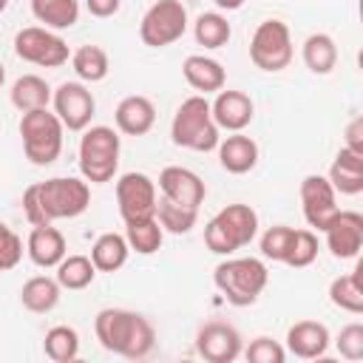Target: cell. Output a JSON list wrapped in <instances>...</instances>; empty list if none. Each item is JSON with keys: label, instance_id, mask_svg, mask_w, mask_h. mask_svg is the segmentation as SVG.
<instances>
[{"label": "cell", "instance_id": "obj_1", "mask_svg": "<svg viewBox=\"0 0 363 363\" xmlns=\"http://www.w3.org/2000/svg\"><path fill=\"white\" fill-rule=\"evenodd\" d=\"M91 204V187L85 179L54 176L23 190V213L31 227L54 224L60 218H77Z\"/></svg>", "mask_w": 363, "mask_h": 363}, {"label": "cell", "instance_id": "obj_2", "mask_svg": "<svg viewBox=\"0 0 363 363\" xmlns=\"http://www.w3.org/2000/svg\"><path fill=\"white\" fill-rule=\"evenodd\" d=\"M94 332L105 352H113L128 360H142L156 346L153 323L145 315L119 306L99 309L94 318Z\"/></svg>", "mask_w": 363, "mask_h": 363}, {"label": "cell", "instance_id": "obj_3", "mask_svg": "<svg viewBox=\"0 0 363 363\" xmlns=\"http://www.w3.org/2000/svg\"><path fill=\"white\" fill-rule=\"evenodd\" d=\"M170 139L173 145L196 150V153H207L218 147V139H221L218 125L213 122L210 102L204 94H193L176 108L173 122H170Z\"/></svg>", "mask_w": 363, "mask_h": 363}, {"label": "cell", "instance_id": "obj_4", "mask_svg": "<svg viewBox=\"0 0 363 363\" xmlns=\"http://www.w3.org/2000/svg\"><path fill=\"white\" fill-rule=\"evenodd\" d=\"M258 235V213L250 204H227L204 224V244L216 255H233Z\"/></svg>", "mask_w": 363, "mask_h": 363}, {"label": "cell", "instance_id": "obj_5", "mask_svg": "<svg viewBox=\"0 0 363 363\" xmlns=\"http://www.w3.org/2000/svg\"><path fill=\"white\" fill-rule=\"evenodd\" d=\"M213 284L233 306H250L269 284V269L261 258H227L213 269Z\"/></svg>", "mask_w": 363, "mask_h": 363}, {"label": "cell", "instance_id": "obj_6", "mask_svg": "<svg viewBox=\"0 0 363 363\" xmlns=\"http://www.w3.org/2000/svg\"><path fill=\"white\" fill-rule=\"evenodd\" d=\"M119 133L108 125H88L79 139V173L91 184L113 182L119 170Z\"/></svg>", "mask_w": 363, "mask_h": 363}, {"label": "cell", "instance_id": "obj_7", "mask_svg": "<svg viewBox=\"0 0 363 363\" xmlns=\"http://www.w3.org/2000/svg\"><path fill=\"white\" fill-rule=\"evenodd\" d=\"M62 133H65L62 122L48 108L26 111L20 116L23 153L37 167H48V164H54L60 159V153H62Z\"/></svg>", "mask_w": 363, "mask_h": 363}, {"label": "cell", "instance_id": "obj_8", "mask_svg": "<svg viewBox=\"0 0 363 363\" xmlns=\"http://www.w3.org/2000/svg\"><path fill=\"white\" fill-rule=\"evenodd\" d=\"M250 60L255 68L267 71V74H278L292 62V37H289V26L284 20H264L258 23V28L252 31L250 40Z\"/></svg>", "mask_w": 363, "mask_h": 363}, {"label": "cell", "instance_id": "obj_9", "mask_svg": "<svg viewBox=\"0 0 363 363\" xmlns=\"http://www.w3.org/2000/svg\"><path fill=\"white\" fill-rule=\"evenodd\" d=\"M14 54L23 60V62H31V65H40V68H60L71 60V48L68 43L45 28V26H26L14 34Z\"/></svg>", "mask_w": 363, "mask_h": 363}, {"label": "cell", "instance_id": "obj_10", "mask_svg": "<svg viewBox=\"0 0 363 363\" xmlns=\"http://www.w3.org/2000/svg\"><path fill=\"white\" fill-rule=\"evenodd\" d=\"M187 23L190 20L182 0H156L139 23V37L150 48H164L184 37Z\"/></svg>", "mask_w": 363, "mask_h": 363}, {"label": "cell", "instance_id": "obj_11", "mask_svg": "<svg viewBox=\"0 0 363 363\" xmlns=\"http://www.w3.org/2000/svg\"><path fill=\"white\" fill-rule=\"evenodd\" d=\"M51 105L65 130H85L96 113V99L85 82H62L51 94Z\"/></svg>", "mask_w": 363, "mask_h": 363}, {"label": "cell", "instance_id": "obj_12", "mask_svg": "<svg viewBox=\"0 0 363 363\" xmlns=\"http://www.w3.org/2000/svg\"><path fill=\"white\" fill-rule=\"evenodd\" d=\"M156 182L147 173L130 170L122 173L116 179V204H119V216L122 221H133V218H147L156 213Z\"/></svg>", "mask_w": 363, "mask_h": 363}, {"label": "cell", "instance_id": "obj_13", "mask_svg": "<svg viewBox=\"0 0 363 363\" xmlns=\"http://www.w3.org/2000/svg\"><path fill=\"white\" fill-rule=\"evenodd\" d=\"M301 204H303V218L312 230L323 233L326 224L335 218V213L340 210L337 207V193L335 187L329 184L326 176L320 173H309L303 176L301 182Z\"/></svg>", "mask_w": 363, "mask_h": 363}, {"label": "cell", "instance_id": "obj_14", "mask_svg": "<svg viewBox=\"0 0 363 363\" xmlns=\"http://www.w3.org/2000/svg\"><path fill=\"white\" fill-rule=\"evenodd\" d=\"M244 349L241 332L233 323L210 320L196 332V352L210 363H233Z\"/></svg>", "mask_w": 363, "mask_h": 363}, {"label": "cell", "instance_id": "obj_15", "mask_svg": "<svg viewBox=\"0 0 363 363\" xmlns=\"http://www.w3.org/2000/svg\"><path fill=\"white\" fill-rule=\"evenodd\" d=\"M323 235H326V247L335 258H340V261L357 258V252L363 247V216L354 210H337L335 218L326 224Z\"/></svg>", "mask_w": 363, "mask_h": 363}, {"label": "cell", "instance_id": "obj_16", "mask_svg": "<svg viewBox=\"0 0 363 363\" xmlns=\"http://www.w3.org/2000/svg\"><path fill=\"white\" fill-rule=\"evenodd\" d=\"M159 190H162L164 199H170L176 204H184V207H193V210H199L204 196H207V187H204L201 176L193 173L190 167H182V164H167L159 173Z\"/></svg>", "mask_w": 363, "mask_h": 363}, {"label": "cell", "instance_id": "obj_17", "mask_svg": "<svg viewBox=\"0 0 363 363\" xmlns=\"http://www.w3.org/2000/svg\"><path fill=\"white\" fill-rule=\"evenodd\" d=\"M210 113H213V122L218 125V130H244L252 116H255V105L252 99L244 94V91H233V88H221L216 91V99L210 102Z\"/></svg>", "mask_w": 363, "mask_h": 363}, {"label": "cell", "instance_id": "obj_18", "mask_svg": "<svg viewBox=\"0 0 363 363\" xmlns=\"http://www.w3.org/2000/svg\"><path fill=\"white\" fill-rule=\"evenodd\" d=\"M329 329L318 320H298L286 329V352L301 360H318L329 349Z\"/></svg>", "mask_w": 363, "mask_h": 363}, {"label": "cell", "instance_id": "obj_19", "mask_svg": "<svg viewBox=\"0 0 363 363\" xmlns=\"http://www.w3.org/2000/svg\"><path fill=\"white\" fill-rule=\"evenodd\" d=\"M26 252H28L31 264H37L43 269H54L68 255V244H65V235L54 224H40L28 233Z\"/></svg>", "mask_w": 363, "mask_h": 363}, {"label": "cell", "instance_id": "obj_20", "mask_svg": "<svg viewBox=\"0 0 363 363\" xmlns=\"http://www.w3.org/2000/svg\"><path fill=\"white\" fill-rule=\"evenodd\" d=\"M113 122H116V130L125 136H145L156 122V108L147 96L130 94L116 105Z\"/></svg>", "mask_w": 363, "mask_h": 363}, {"label": "cell", "instance_id": "obj_21", "mask_svg": "<svg viewBox=\"0 0 363 363\" xmlns=\"http://www.w3.org/2000/svg\"><path fill=\"white\" fill-rule=\"evenodd\" d=\"M182 74H184L187 85L196 88V91L204 94V96L221 91V88L227 85V71H224V65H221L218 60H213V57H204V54H190V57H184Z\"/></svg>", "mask_w": 363, "mask_h": 363}, {"label": "cell", "instance_id": "obj_22", "mask_svg": "<svg viewBox=\"0 0 363 363\" xmlns=\"http://www.w3.org/2000/svg\"><path fill=\"white\" fill-rule=\"evenodd\" d=\"M216 150H218V162L227 173L241 176V173H250L258 164V145H255V139L244 136L241 130L230 133L227 139H218Z\"/></svg>", "mask_w": 363, "mask_h": 363}, {"label": "cell", "instance_id": "obj_23", "mask_svg": "<svg viewBox=\"0 0 363 363\" xmlns=\"http://www.w3.org/2000/svg\"><path fill=\"white\" fill-rule=\"evenodd\" d=\"M329 184L335 187V193L343 196H357L363 193V153H354L349 147H340L332 167H329Z\"/></svg>", "mask_w": 363, "mask_h": 363}, {"label": "cell", "instance_id": "obj_24", "mask_svg": "<svg viewBox=\"0 0 363 363\" xmlns=\"http://www.w3.org/2000/svg\"><path fill=\"white\" fill-rule=\"evenodd\" d=\"M60 295H62V286L57 284V278H48V275H34L23 284L20 289V303L34 312V315H45L51 312L57 303H60Z\"/></svg>", "mask_w": 363, "mask_h": 363}, {"label": "cell", "instance_id": "obj_25", "mask_svg": "<svg viewBox=\"0 0 363 363\" xmlns=\"http://www.w3.org/2000/svg\"><path fill=\"white\" fill-rule=\"evenodd\" d=\"M51 94H54L51 85H48L43 77H37V74H23V77H17L14 85H11V91H9L11 105H14L20 113L37 111V108H48Z\"/></svg>", "mask_w": 363, "mask_h": 363}, {"label": "cell", "instance_id": "obj_26", "mask_svg": "<svg viewBox=\"0 0 363 363\" xmlns=\"http://www.w3.org/2000/svg\"><path fill=\"white\" fill-rule=\"evenodd\" d=\"M130 247L125 241V235L119 233H102L94 244H91V261L96 267V272H116L128 264Z\"/></svg>", "mask_w": 363, "mask_h": 363}, {"label": "cell", "instance_id": "obj_27", "mask_svg": "<svg viewBox=\"0 0 363 363\" xmlns=\"http://www.w3.org/2000/svg\"><path fill=\"white\" fill-rule=\"evenodd\" d=\"M31 14L51 31H65L79 20L77 0H31Z\"/></svg>", "mask_w": 363, "mask_h": 363}, {"label": "cell", "instance_id": "obj_28", "mask_svg": "<svg viewBox=\"0 0 363 363\" xmlns=\"http://www.w3.org/2000/svg\"><path fill=\"white\" fill-rule=\"evenodd\" d=\"M125 241H128L130 252L153 255V252H159V247L164 241V230L156 221V216L133 218V221H125Z\"/></svg>", "mask_w": 363, "mask_h": 363}, {"label": "cell", "instance_id": "obj_29", "mask_svg": "<svg viewBox=\"0 0 363 363\" xmlns=\"http://www.w3.org/2000/svg\"><path fill=\"white\" fill-rule=\"evenodd\" d=\"M301 54H303L306 68H309L312 74H320V77H323V74H332V68L337 65V43H335L329 34H323V31L309 34V37L303 40Z\"/></svg>", "mask_w": 363, "mask_h": 363}, {"label": "cell", "instance_id": "obj_30", "mask_svg": "<svg viewBox=\"0 0 363 363\" xmlns=\"http://www.w3.org/2000/svg\"><path fill=\"white\" fill-rule=\"evenodd\" d=\"M71 68H74V74L79 77V82H102L105 77H108V71H111V62H108V54H105V48H99V45H79L74 54H71Z\"/></svg>", "mask_w": 363, "mask_h": 363}, {"label": "cell", "instance_id": "obj_31", "mask_svg": "<svg viewBox=\"0 0 363 363\" xmlns=\"http://www.w3.org/2000/svg\"><path fill=\"white\" fill-rule=\"evenodd\" d=\"M360 264L346 272V275H337L332 284H329V301L343 309V312H352V315H360L363 312V286H360Z\"/></svg>", "mask_w": 363, "mask_h": 363}, {"label": "cell", "instance_id": "obj_32", "mask_svg": "<svg viewBox=\"0 0 363 363\" xmlns=\"http://www.w3.org/2000/svg\"><path fill=\"white\" fill-rule=\"evenodd\" d=\"M153 216L162 224V230L164 233H173V235H187L196 227V221H199V210L184 207V204H176V201H170L164 196L156 199V213Z\"/></svg>", "mask_w": 363, "mask_h": 363}, {"label": "cell", "instance_id": "obj_33", "mask_svg": "<svg viewBox=\"0 0 363 363\" xmlns=\"http://www.w3.org/2000/svg\"><path fill=\"white\" fill-rule=\"evenodd\" d=\"M54 269H57V275H54L57 284L62 289H74V292L91 286L96 278V267H94L91 255H65Z\"/></svg>", "mask_w": 363, "mask_h": 363}, {"label": "cell", "instance_id": "obj_34", "mask_svg": "<svg viewBox=\"0 0 363 363\" xmlns=\"http://www.w3.org/2000/svg\"><path fill=\"white\" fill-rule=\"evenodd\" d=\"M193 34H196V43L199 45L216 51V48H224L230 43L233 28H230V23H227L224 14H218V11H201L196 17V23H193Z\"/></svg>", "mask_w": 363, "mask_h": 363}, {"label": "cell", "instance_id": "obj_35", "mask_svg": "<svg viewBox=\"0 0 363 363\" xmlns=\"http://www.w3.org/2000/svg\"><path fill=\"white\" fill-rule=\"evenodd\" d=\"M43 349H45V354H48L54 363H71V360H77V354H79V335H77L74 326H65V323L51 326V329L45 332Z\"/></svg>", "mask_w": 363, "mask_h": 363}, {"label": "cell", "instance_id": "obj_36", "mask_svg": "<svg viewBox=\"0 0 363 363\" xmlns=\"http://www.w3.org/2000/svg\"><path fill=\"white\" fill-rule=\"evenodd\" d=\"M315 258H318V235L312 230H292V238H289L284 264L286 267H295V269H303Z\"/></svg>", "mask_w": 363, "mask_h": 363}, {"label": "cell", "instance_id": "obj_37", "mask_svg": "<svg viewBox=\"0 0 363 363\" xmlns=\"http://www.w3.org/2000/svg\"><path fill=\"white\" fill-rule=\"evenodd\" d=\"M241 352H244V357H247L250 363H284V360H286V349H284L278 340L267 337V335L250 340V346L241 349Z\"/></svg>", "mask_w": 363, "mask_h": 363}, {"label": "cell", "instance_id": "obj_38", "mask_svg": "<svg viewBox=\"0 0 363 363\" xmlns=\"http://www.w3.org/2000/svg\"><path fill=\"white\" fill-rule=\"evenodd\" d=\"M292 230H295V227H286V224L269 227V230L261 235V255L269 258V261H281V264H284V255H286Z\"/></svg>", "mask_w": 363, "mask_h": 363}, {"label": "cell", "instance_id": "obj_39", "mask_svg": "<svg viewBox=\"0 0 363 363\" xmlns=\"http://www.w3.org/2000/svg\"><path fill=\"white\" fill-rule=\"evenodd\" d=\"M20 258H23V238L6 221H0V272L14 269Z\"/></svg>", "mask_w": 363, "mask_h": 363}, {"label": "cell", "instance_id": "obj_40", "mask_svg": "<svg viewBox=\"0 0 363 363\" xmlns=\"http://www.w3.org/2000/svg\"><path fill=\"white\" fill-rule=\"evenodd\" d=\"M335 346L346 360H363V323H349L337 332Z\"/></svg>", "mask_w": 363, "mask_h": 363}, {"label": "cell", "instance_id": "obj_41", "mask_svg": "<svg viewBox=\"0 0 363 363\" xmlns=\"http://www.w3.org/2000/svg\"><path fill=\"white\" fill-rule=\"evenodd\" d=\"M343 147H349L354 153H363V116H354L349 122V128H346V145Z\"/></svg>", "mask_w": 363, "mask_h": 363}, {"label": "cell", "instance_id": "obj_42", "mask_svg": "<svg viewBox=\"0 0 363 363\" xmlns=\"http://www.w3.org/2000/svg\"><path fill=\"white\" fill-rule=\"evenodd\" d=\"M122 0H85V9L94 14V17H113L119 11Z\"/></svg>", "mask_w": 363, "mask_h": 363}, {"label": "cell", "instance_id": "obj_43", "mask_svg": "<svg viewBox=\"0 0 363 363\" xmlns=\"http://www.w3.org/2000/svg\"><path fill=\"white\" fill-rule=\"evenodd\" d=\"M221 11H235V9H241L244 6V0H213Z\"/></svg>", "mask_w": 363, "mask_h": 363}, {"label": "cell", "instance_id": "obj_44", "mask_svg": "<svg viewBox=\"0 0 363 363\" xmlns=\"http://www.w3.org/2000/svg\"><path fill=\"white\" fill-rule=\"evenodd\" d=\"M3 82H6V65L0 62V88H3Z\"/></svg>", "mask_w": 363, "mask_h": 363}, {"label": "cell", "instance_id": "obj_45", "mask_svg": "<svg viewBox=\"0 0 363 363\" xmlns=\"http://www.w3.org/2000/svg\"><path fill=\"white\" fill-rule=\"evenodd\" d=\"M6 6H9V0H0V14L6 11Z\"/></svg>", "mask_w": 363, "mask_h": 363}]
</instances>
